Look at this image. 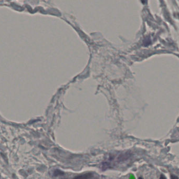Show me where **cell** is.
I'll use <instances>...</instances> for the list:
<instances>
[{"label":"cell","mask_w":179,"mask_h":179,"mask_svg":"<svg viewBox=\"0 0 179 179\" xmlns=\"http://www.w3.org/2000/svg\"><path fill=\"white\" fill-rule=\"evenodd\" d=\"M160 179H166V177H165V175H160Z\"/></svg>","instance_id":"3957f363"},{"label":"cell","mask_w":179,"mask_h":179,"mask_svg":"<svg viewBox=\"0 0 179 179\" xmlns=\"http://www.w3.org/2000/svg\"><path fill=\"white\" fill-rule=\"evenodd\" d=\"M171 179H179L178 177H177L176 175H171Z\"/></svg>","instance_id":"7a4b0ae2"},{"label":"cell","mask_w":179,"mask_h":179,"mask_svg":"<svg viewBox=\"0 0 179 179\" xmlns=\"http://www.w3.org/2000/svg\"><path fill=\"white\" fill-rule=\"evenodd\" d=\"M94 178L93 173L91 172L78 175L74 177L73 179H93Z\"/></svg>","instance_id":"6da1fadb"}]
</instances>
